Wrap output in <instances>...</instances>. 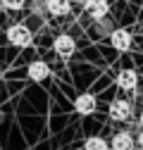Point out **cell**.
Wrapping results in <instances>:
<instances>
[{
  "instance_id": "1",
  "label": "cell",
  "mask_w": 143,
  "mask_h": 150,
  "mask_svg": "<svg viewBox=\"0 0 143 150\" xmlns=\"http://www.w3.org/2000/svg\"><path fill=\"white\" fill-rule=\"evenodd\" d=\"M7 41H10L12 45H17V48H26V45H31V41H33V33H31L24 24H12V26L7 29Z\"/></svg>"
},
{
  "instance_id": "2",
  "label": "cell",
  "mask_w": 143,
  "mask_h": 150,
  "mask_svg": "<svg viewBox=\"0 0 143 150\" xmlns=\"http://www.w3.org/2000/svg\"><path fill=\"white\" fill-rule=\"evenodd\" d=\"M110 119L112 122H127L131 117V103L129 100H124V98H115L110 103Z\"/></svg>"
},
{
  "instance_id": "3",
  "label": "cell",
  "mask_w": 143,
  "mask_h": 150,
  "mask_svg": "<svg viewBox=\"0 0 143 150\" xmlns=\"http://www.w3.org/2000/svg\"><path fill=\"white\" fill-rule=\"evenodd\" d=\"M52 48H55V52L60 55L62 60H69L72 55H74V50H76V43H74V38H72V36L60 33L57 38H55V43H52Z\"/></svg>"
},
{
  "instance_id": "4",
  "label": "cell",
  "mask_w": 143,
  "mask_h": 150,
  "mask_svg": "<svg viewBox=\"0 0 143 150\" xmlns=\"http://www.w3.org/2000/svg\"><path fill=\"white\" fill-rule=\"evenodd\" d=\"M110 43H112L115 50L124 52V50L131 48V33H129L127 29H112V33H110Z\"/></svg>"
},
{
  "instance_id": "5",
  "label": "cell",
  "mask_w": 143,
  "mask_h": 150,
  "mask_svg": "<svg viewBox=\"0 0 143 150\" xmlns=\"http://www.w3.org/2000/svg\"><path fill=\"white\" fill-rule=\"evenodd\" d=\"M84 10L91 14L93 19H103V17H107V12H110V3H107V0H86Z\"/></svg>"
},
{
  "instance_id": "6",
  "label": "cell",
  "mask_w": 143,
  "mask_h": 150,
  "mask_svg": "<svg viewBox=\"0 0 143 150\" xmlns=\"http://www.w3.org/2000/svg\"><path fill=\"white\" fill-rule=\"evenodd\" d=\"M136 145V138L129 134V131H117L112 136V143H110V150H131Z\"/></svg>"
},
{
  "instance_id": "7",
  "label": "cell",
  "mask_w": 143,
  "mask_h": 150,
  "mask_svg": "<svg viewBox=\"0 0 143 150\" xmlns=\"http://www.w3.org/2000/svg\"><path fill=\"white\" fill-rule=\"evenodd\" d=\"M74 110L79 112V115H93L96 112V96H91V93H81V96L74 100Z\"/></svg>"
},
{
  "instance_id": "8",
  "label": "cell",
  "mask_w": 143,
  "mask_h": 150,
  "mask_svg": "<svg viewBox=\"0 0 143 150\" xmlns=\"http://www.w3.org/2000/svg\"><path fill=\"white\" fill-rule=\"evenodd\" d=\"M117 86H119L122 91H134V88L138 86V74H136L134 69H124V71H119Z\"/></svg>"
},
{
  "instance_id": "9",
  "label": "cell",
  "mask_w": 143,
  "mask_h": 150,
  "mask_svg": "<svg viewBox=\"0 0 143 150\" xmlns=\"http://www.w3.org/2000/svg\"><path fill=\"white\" fill-rule=\"evenodd\" d=\"M48 74H50V69H48V64L41 62V60H36V62L29 64V79H33V81H45Z\"/></svg>"
},
{
  "instance_id": "10",
  "label": "cell",
  "mask_w": 143,
  "mask_h": 150,
  "mask_svg": "<svg viewBox=\"0 0 143 150\" xmlns=\"http://www.w3.org/2000/svg\"><path fill=\"white\" fill-rule=\"evenodd\" d=\"M45 7H48L50 14L62 17V14H69V10H72V0H45Z\"/></svg>"
},
{
  "instance_id": "11",
  "label": "cell",
  "mask_w": 143,
  "mask_h": 150,
  "mask_svg": "<svg viewBox=\"0 0 143 150\" xmlns=\"http://www.w3.org/2000/svg\"><path fill=\"white\" fill-rule=\"evenodd\" d=\"M84 150H110V143L100 136H88L84 141Z\"/></svg>"
},
{
  "instance_id": "12",
  "label": "cell",
  "mask_w": 143,
  "mask_h": 150,
  "mask_svg": "<svg viewBox=\"0 0 143 150\" xmlns=\"http://www.w3.org/2000/svg\"><path fill=\"white\" fill-rule=\"evenodd\" d=\"M0 3H3V7H7V10H22L26 0H0Z\"/></svg>"
},
{
  "instance_id": "13",
  "label": "cell",
  "mask_w": 143,
  "mask_h": 150,
  "mask_svg": "<svg viewBox=\"0 0 143 150\" xmlns=\"http://www.w3.org/2000/svg\"><path fill=\"white\" fill-rule=\"evenodd\" d=\"M100 31H105L103 36H107V31H110V33H112V24H110V22H107V19H105V17H103V19H98V26H96V33H100Z\"/></svg>"
},
{
  "instance_id": "14",
  "label": "cell",
  "mask_w": 143,
  "mask_h": 150,
  "mask_svg": "<svg viewBox=\"0 0 143 150\" xmlns=\"http://www.w3.org/2000/svg\"><path fill=\"white\" fill-rule=\"evenodd\" d=\"M138 145H143V126H141V131H138Z\"/></svg>"
},
{
  "instance_id": "15",
  "label": "cell",
  "mask_w": 143,
  "mask_h": 150,
  "mask_svg": "<svg viewBox=\"0 0 143 150\" xmlns=\"http://www.w3.org/2000/svg\"><path fill=\"white\" fill-rule=\"evenodd\" d=\"M138 124L143 126V110H141V115H138Z\"/></svg>"
},
{
  "instance_id": "16",
  "label": "cell",
  "mask_w": 143,
  "mask_h": 150,
  "mask_svg": "<svg viewBox=\"0 0 143 150\" xmlns=\"http://www.w3.org/2000/svg\"><path fill=\"white\" fill-rule=\"evenodd\" d=\"M131 150H143V145H138V148H136V145H134V148H131Z\"/></svg>"
},
{
  "instance_id": "17",
  "label": "cell",
  "mask_w": 143,
  "mask_h": 150,
  "mask_svg": "<svg viewBox=\"0 0 143 150\" xmlns=\"http://www.w3.org/2000/svg\"><path fill=\"white\" fill-rule=\"evenodd\" d=\"M74 3H81V5H84V3H86V0H74Z\"/></svg>"
},
{
  "instance_id": "18",
  "label": "cell",
  "mask_w": 143,
  "mask_h": 150,
  "mask_svg": "<svg viewBox=\"0 0 143 150\" xmlns=\"http://www.w3.org/2000/svg\"><path fill=\"white\" fill-rule=\"evenodd\" d=\"M81 150H84V148H81Z\"/></svg>"
}]
</instances>
